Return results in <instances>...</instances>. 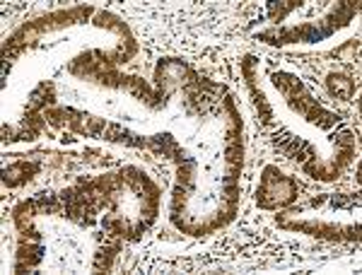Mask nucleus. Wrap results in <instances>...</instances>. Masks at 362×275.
Returning a JSON list of instances; mask_svg holds the SVG:
<instances>
[{"label":"nucleus","mask_w":362,"mask_h":275,"mask_svg":"<svg viewBox=\"0 0 362 275\" xmlns=\"http://www.w3.org/2000/svg\"><path fill=\"white\" fill-rule=\"evenodd\" d=\"M104 140H109V143H119V145H126V148H138V150H150V140L138 136V133L128 131L121 124H109L107 131L102 133Z\"/></svg>","instance_id":"nucleus-9"},{"label":"nucleus","mask_w":362,"mask_h":275,"mask_svg":"<svg viewBox=\"0 0 362 275\" xmlns=\"http://www.w3.org/2000/svg\"><path fill=\"white\" fill-rule=\"evenodd\" d=\"M150 152L160 157H167V160H174L177 165L186 160V150H181V145L174 140L172 133H157V136H150Z\"/></svg>","instance_id":"nucleus-8"},{"label":"nucleus","mask_w":362,"mask_h":275,"mask_svg":"<svg viewBox=\"0 0 362 275\" xmlns=\"http://www.w3.org/2000/svg\"><path fill=\"white\" fill-rule=\"evenodd\" d=\"M285 102H288L290 109L297 111V114H302L309 121V124H314L317 128H321V131H329V128H334V126L341 124V116L321 107V104L312 95H309L307 90L302 92V95L288 97Z\"/></svg>","instance_id":"nucleus-3"},{"label":"nucleus","mask_w":362,"mask_h":275,"mask_svg":"<svg viewBox=\"0 0 362 275\" xmlns=\"http://www.w3.org/2000/svg\"><path fill=\"white\" fill-rule=\"evenodd\" d=\"M46 249L42 247V242H32V239H20V247L15 254V273H25L29 268L39 266L44 261Z\"/></svg>","instance_id":"nucleus-6"},{"label":"nucleus","mask_w":362,"mask_h":275,"mask_svg":"<svg viewBox=\"0 0 362 275\" xmlns=\"http://www.w3.org/2000/svg\"><path fill=\"white\" fill-rule=\"evenodd\" d=\"M326 90H329V95H334L336 99L348 102V99L355 95V83L348 78V75L331 73L329 78H326Z\"/></svg>","instance_id":"nucleus-13"},{"label":"nucleus","mask_w":362,"mask_h":275,"mask_svg":"<svg viewBox=\"0 0 362 275\" xmlns=\"http://www.w3.org/2000/svg\"><path fill=\"white\" fill-rule=\"evenodd\" d=\"M119 251H121V239L119 237H112L109 242H104V247L97 249L95 261H92V268H95L97 273L112 271V266H114L116 256H119Z\"/></svg>","instance_id":"nucleus-11"},{"label":"nucleus","mask_w":362,"mask_h":275,"mask_svg":"<svg viewBox=\"0 0 362 275\" xmlns=\"http://www.w3.org/2000/svg\"><path fill=\"white\" fill-rule=\"evenodd\" d=\"M271 80H273V85H276V90L285 99L295 97V95H302V92L307 90L305 83H302V80L297 78V75H290V73H273Z\"/></svg>","instance_id":"nucleus-12"},{"label":"nucleus","mask_w":362,"mask_h":275,"mask_svg":"<svg viewBox=\"0 0 362 275\" xmlns=\"http://www.w3.org/2000/svg\"><path fill=\"white\" fill-rule=\"evenodd\" d=\"M355 13H358V3H341L321 22H307V25H300V27H273V29H268V32L259 34V42H266L273 46L297 44V42L300 44L321 42V39L331 37L336 29L346 27L355 17Z\"/></svg>","instance_id":"nucleus-1"},{"label":"nucleus","mask_w":362,"mask_h":275,"mask_svg":"<svg viewBox=\"0 0 362 275\" xmlns=\"http://www.w3.org/2000/svg\"><path fill=\"white\" fill-rule=\"evenodd\" d=\"M331 208H355L360 206V196H346V193H341V196H329Z\"/></svg>","instance_id":"nucleus-15"},{"label":"nucleus","mask_w":362,"mask_h":275,"mask_svg":"<svg viewBox=\"0 0 362 275\" xmlns=\"http://www.w3.org/2000/svg\"><path fill=\"white\" fill-rule=\"evenodd\" d=\"M256 66H259V61H256V56H244L242 61H239V68H242V75L244 80H247V87H249V95L254 99V107L259 111V119L264 126H271L273 121V109L271 104L266 102L264 92L256 87Z\"/></svg>","instance_id":"nucleus-4"},{"label":"nucleus","mask_w":362,"mask_h":275,"mask_svg":"<svg viewBox=\"0 0 362 275\" xmlns=\"http://www.w3.org/2000/svg\"><path fill=\"white\" fill-rule=\"evenodd\" d=\"M273 145L280 155H285L288 160H297V162H307L312 157H317V148H314L309 140H302V138H295L290 133H276L273 136Z\"/></svg>","instance_id":"nucleus-5"},{"label":"nucleus","mask_w":362,"mask_h":275,"mask_svg":"<svg viewBox=\"0 0 362 275\" xmlns=\"http://www.w3.org/2000/svg\"><path fill=\"white\" fill-rule=\"evenodd\" d=\"M39 169L42 167H39L37 162L17 160L10 167L3 169V184L8 186V189H20V186H25L27 181H32L34 177H37Z\"/></svg>","instance_id":"nucleus-7"},{"label":"nucleus","mask_w":362,"mask_h":275,"mask_svg":"<svg viewBox=\"0 0 362 275\" xmlns=\"http://www.w3.org/2000/svg\"><path fill=\"white\" fill-rule=\"evenodd\" d=\"M295 8H300V0H288V3H268V17L280 25V22L293 13Z\"/></svg>","instance_id":"nucleus-14"},{"label":"nucleus","mask_w":362,"mask_h":275,"mask_svg":"<svg viewBox=\"0 0 362 275\" xmlns=\"http://www.w3.org/2000/svg\"><path fill=\"white\" fill-rule=\"evenodd\" d=\"M297 184L295 179L285 177L278 167L268 165L261 174V186L256 193V203L261 210H278V208H288L290 203L297 201Z\"/></svg>","instance_id":"nucleus-2"},{"label":"nucleus","mask_w":362,"mask_h":275,"mask_svg":"<svg viewBox=\"0 0 362 275\" xmlns=\"http://www.w3.org/2000/svg\"><path fill=\"white\" fill-rule=\"evenodd\" d=\"M56 107V90H54V83H39L34 87V92L29 95L27 99V109L25 111H39L44 114L46 109Z\"/></svg>","instance_id":"nucleus-10"}]
</instances>
